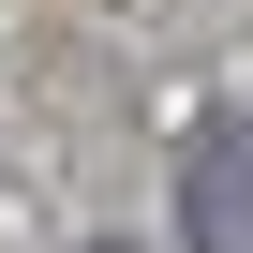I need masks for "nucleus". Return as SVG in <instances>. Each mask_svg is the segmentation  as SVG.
Returning a JSON list of instances; mask_svg holds the SVG:
<instances>
[{
  "label": "nucleus",
  "instance_id": "nucleus-1",
  "mask_svg": "<svg viewBox=\"0 0 253 253\" xmlns=\"http://www.w3.org/2000/svg\"><path fill=\"white\" fill-rule=\"evenodd\" d=\"M179 238L194 253H253V119H209L179 149Z\"/></svg>",
  "mask_w": 253,
  "mask_h": 253
},
{
  "label": "nucleus",
  "instance_id": "nucleus-2",
  "mask_svg": "<svg viewBox=\"0 0 253 253\" xmlns=\"http://www.w3.org/2000/svg\"><path fill=\"white\" fill-rule=\"evenodd\" d=\"M119 253H134V238H119Z\"/></svg>",
  "mask_w": 253,
  "mask_h": 253
}]
</instances>
